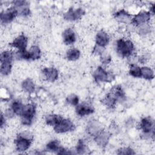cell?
<instances>
[{
    "mask_svg": "<svg viewBox=\"0 0 155 155\" xmlns=\"http://www.w3.org/2000/svg\"><path fill=\"white\" fill-rule=\"evenodd\" d=\"M126 101L125 93L120 85H115L102 99V102L106 107L113 108L117 102H124Z\"/></svg>",
    "mask_w": 155,
    "mask_h": 155,
    "instance_id": "obj_1",
    "label": "cell"
},
{
    "mask_svg": "<svg viewBox=\"0 0 155 155\" xmlns=\"http://www.w3.org/2000/svg\"><path fill=\"white\" fill-rule=\"evenodd\" d=\"M33 139L32 133L29 131H23L19 133L15 139L16 150L22 153L27 151L31 146Z\"/></svg>",
    "mask_w": 155,
    "mask_h": 155,
    "instance_id": "obj_2",
    "label": "cell"
},
{
    "mask_svg": "<svg viewBox=\"0 0 155 155\" xmlns=\"http://www.w3.org/2000/svg\"><path fill=\"white\" fill-rule=\"evenodd\" d=\"M116 49L119 56L128 58L134 53V45L130 39L120 38L116 41Z\"/></svg>",
    "mask_w": 155,
    "mask_h": 155,
    "instance_id": "obj_3",
    "label": "cell"
},
{
    "mask_svg": "<svg viewBox=\"0 0 155 155\" xmlns=\"http://www.w3.org/2000/svg\"><path fill=\"white\" fill-rule=\"evenodd\" d=\"M139 128L142 132L143 139H154V122L151 117H144L141 119Z\"/></svg>",
    "mask_w": 155,
    "mask_h": 155,
    "instance_id": "obj_4",
    "label": "cell"
},
{
    "mask_svg": "<svg viewBox=\"0 0 155 155\" xmlns=\"http://www.w3.org/2000/svg\"><path fill=\"white\" fill-rule=\"evenodd\" d=\"M36 107L33 103L25 105L22 114L21 115V122L23 125L29 126L33 123L36 114Z\"/></svg>",
    "mask_w": 155,
    "mask_h": 155,
    "instance_id": "obj_5",
    "label": "cell"
},
{
    "mask_svg": "<svg viewBox=\"0 0 155 155\" xmlns=\"http://www.w3.org/2000/svg\"><path fill=\"white\" fill-rule=\"evenodd\" d=\"M93 78L96 82H111L115 79L114 74L107 71L102 66H98L93 74Z\"/></svg>",
    "mask_w": 155,
    "mask_h": 155,
    "instance_id": "obj_6",
    "label": "cell"
},
{
    "mask_svg": "<svg viewBox=\"0 0 155 155\" xmlns=\"http://www.w3.org/2000/svg\"><path fill=\"white\" fill-rule=\"evenodd\" d=\"M75 125L70 119L62 118L56 125L53 127L54 131L56 133H65L75 130Z\"/></svg>",
    "mask_w": 155,
    "mask_h": 155,
    "instance_id": "obj_7",
    "label": "cell"
},
{
    "mask_svg": "<svg viewBox=\"0 0 155 155\" xmlns=\"http://www.w3.org/2000/svg\"><path fill=\"white\" fill-rule=\"evenodd\" d=\"M17 16H18V10L15 7L11 6L1 12V24H8L12 22Z\"/></svg>",
    "mask_w": 155,
    "mask_h": 155,
    "instance_id": "obj_8",
    "label": "cell"
},
{
    "mask_svg": "<svg viewBox=\"0 0 155 155\" xmlns=\"http://www.w3.org/2000/svg\"><path fill=\"white\" fill-rule=\"evenodd\" d=\"M85 13V10L81 7H71L64 14V18L68 21H76L80 19Z\"/></svg>",
    "mask_w": 155,
    "mask_h": 155,
    "instance_id": "obj_9",
    "label": "cell"
},
{
    "mask_svg": "<svg viewBox=\"0 0 155 155\" xmlns=\"http://www.w3.org/2000/svg\"><path fill=\"white\" fill-rule=\"evenodd\" d=\"M151 19V13L149 11L142 10L132 17L131 24L138 27L141 25L147 24Z\"/></svg>",
    "mask_w": 155,
    "mask_h": 155,
    "instance_id": "obj_10",
    "label": "cell"
},
{
    "mask_svg": "<svg viewBox=\"0 0 155 155\" xmlns=\"http://www.w3.org/2000/svg\"><path fill=\"white\" fill-rule=\"evenodd\" d=\"M75 111L77 115L84 117L93 113L94 112V108L90 104L84 102L81 104L79 103V104L76 106Z\"/></svg>",
    "mask_w": 155,
    "mask_h": 155,
    "instance_id": "obj_11",
    "label": "cell"
},
{
    "mask_svg": "<svg viewBox=\"0 0 155 155\" xmlns=\"http://www.w3.org/2000/svg\"><path fill=\"white\" fill-rule=\"evenodd\" d=\"M103 130L104 128L102 124L97 120H91L88 122L87 125V133L88 135L93 137H94L96 136H97Z\"/></svg>",
    "mask_w": 155,
    "mask_h": 155,
    "instance_id": "obj_12",
    "label": "cell"
},
{
    "mask_svg": "<svg viewBox=\"0 0 155 155\" xmlns=\"http://www.w3.org/2000/svg\"><path fill=\"white\" fill-rule=\"evenodd\" d=\"M28 41V38L24 34H21L15 38L10 44L12 47L18 49V50H24L27 48Z\"/></svg>",
    "mask_w": 155,
    "mask_h": 155,
    "instance_id": "obj_13",
    "label": "cell"
},
{
    "mask_svg": "<svg viewBox=\"0 0 155 155\" xmlns=\"http://www.w3.org/2000/svg\"><path fill=\"white\" fill-rule=\"evenodd\" d=\"M111 137V133L106 130H102L97 136L93 137L96 144L101 147L105 148L108 143Z\"/></svg>",
    "mask_w": 155,
    "mask_h": 155,
    "instance_id": "obj_14",
    "label": "cell"
},
{
    "mask_svg": "<svg viewBox=\"0 0 155 155\" xmlns=\"http://www.w3.org/2000/svg\"><path fill=\"white\" fill-rule=\"evenodd\" d=\"M42 73L47 81L53 82L56 81L59 77L58 70L54 67H45L42 70Z\"/></svg>",
    "mask_w": 155,
    "mask_h": 155,
    "instance_id": "obj_15",
    "label": "cell"
},
{
    "mask_svg": "<svg viewBox=\"0 0 155 155\" xmlns=\"http://www.w3.org/2000/svg\"><path fill=\"white\" fill-rule=\"evenodd\" d=\"M114 17L117 21L120 23L128 24L131 23L133 16L125 9H120L114 14Z\"/></svg>",
    "mask_w": 155,
    "mask_h": 155,
    "instance_id": "obj_16",
    "label": "cell"
},
{
    "mask_svg": "<svg viewBox=\"0 0 155 155\" xmlns=\"http://www.w3.org/2000/svg\"><path fill=\"white\" fill-rule=\"evenodd\" d=\"M110 42V36L108 34L104 31H99L95 36V44L99 46L105 47Z\"/></svg>",
    "mask_w": 155,
    "mask_h": 155,
    "instance_id": "obj_17",
    "label": "cell"
},
{
    "mask_svg": "<svg viewBox=\"0 0 155 155\" xmlns=\"http://www.w3.org/2000/svg\"><path fill=\"white\" fill-rule=\"evenodd\" d=\"M63 42L66 45H71L76 41V36L74 31L71 28H66L62 33Z\"/></svg>",
    "mask_w": 155,
    "mask_h": 155,
    "instance_id": "obj_18",
    "label": "cell"
},
{
    "mask_svg": "<svg viewBox=\"0 0 155 155\" xmlns=\"http://www.w3.org/2000/svg\"><path fill=\"white\" fill-rule=\"evenodd\" d=\"M25 105L22 103L21 100L16 99L14 100L10 105V108L13 110L14 113L17 116H20L22 114Z\"/></svg>",
    "mask_w": 155,
    "mask_h": 155,
    "instance_id": "obj_19",
    "label": "cell"
},
{
    "mask_svg": "<svg viewBox=\"0 0 155 155\" xmlns=\"http://www.w3.org/2000/svg\"><path fill=\"white\" fill-rule=\"evenodd\" d=\"M21 87L23 90L28 93H32L35 91V84L30 78L24 79L21 83Z\"/></svg>",
    "mask_w": 155,
    "mask_h": 155,
    "instance_id": "obj_20",
    "label": "cell"
},
{
    "mask_svg": "<svg viewBox=\"0 0 155 155\" xmlns=\"http://www.w3.org/2000/svg\"><path fill=\"white\" fill-rule=\"evenodd\" d=\"M74 151L75 154H84L88 153L89 149L87 145H86L85 141L83 139H79L77 142V144L75 147Z\"/></svg>",
    "mask_w": 155,
    "mask_h": 155,
    "instance_id": "obj_21",
    "label": "cell"
},
{
    "mask_svg": "<svg viewBox=\"0 0 155 155\" xmlns=\"http://www.w3.org/2000/svg\"><path fill=\"white\" fill-rule=\"evenodd\" d=\"M63 117L56 114H50L45 116V122L47 125L54 127L56 125Z\"/></svg>",
    "mask_w": 155,
    "mask_h": 155,
    "instance_id": "obj_22",
    "label": "cell"
},
{
    "mask_svg": "<svg viewBox=\"0 0 155 155\" xmlns=\"http://www.w3.org/2000/svg\"><path fill=\"white\" fill-rule=\"evenodd\" d=\"M15 59L14 53L11 50H4L1 53L0 61L1 63H11Z\"/></svg>",
    "mask_w": 155,
    "mask_h": 155,
    "instance_id": "obj_23",
    "label": "cell"
},
{
    "mask_svg": "<svg viewBox=\"0 0 155 155\" xmlns=\"http://www.w3.org/2000/svg\"><path fill=\"white\" fill-rule=\"evenodd\" d=\"M81 56V51L76 48H71L66 53V58L70 61H77Z\"/></svg>",
    "mask_w": 155,
    "mask_h": 155,
    "instance_id": "obj_24",
    "label": "cell"
},
{
    "mask_svg": "<svg viewBox=\"0 0 155 155\" xmlns=\"http://www.w3.org/2000/svg\"><path fill=\"white\" fill-rule=\"evenodd\" d=\"M154 77V73L153 69L149 67L144 66L141 67V78L146 80H151Z\"/></svg>",
    "mask_w": 155,
    "mask_h": 155,
    "instance_id": "obj_25",
    "label": "cell"
},
{
    "mask_svg": "<svg viewBox=\"0 0 155 155\" xmlns=\"http://www.w3.org/2000/svg\"><path fill=\"white\" fill-rule=\"evenodd\" d=\"M30 58L31 61H35L39 59L41 56V51L40 48L38 45H33L31 46L29 50Z\"/></svg>",
    "mask_w": 155,
    "mask_h": 155,
    "instance_id": "obj_26",
    "label": "cell"
},
{
    "mask_svg": "<svg viewBox=\"0 0 155 155\" xmlns=\"http://www.w3.org/2000/svg\"><path fill=\"white\" fill-rule=\"evenodd\" d=\"M60 142L57 139H53L49 141L46 145V151L56 153L60 148Z\"/></svg>",
    "mask_w": 155,
    "mask_h": 155,
    "instance_id": "obj_27",
    "label": "cell"
},
{
    "mask_svg": "<svg viewBox=\"0 0 155 155\" xmlns=\"http://www.w3.org/2000/svg\"><path fill=\"white\" fill-rule=\"evenodd\" d=\"M128 73L130 76L134 78H141V67L136 64H131L129 67Z\"/></svg>",
    "mask_w": 155,
    "mask_h": 155,
    "instance_id": "obj_28",
    "label": "cell"
},
{
    "mask_svg": "<svg viewBox=\"0 0 155 155\" xmlns=\"http://www.w3.org/2000/svg\"><path fill=\"white\" fill-rule=\"evenodd\" d=\"M12 69V64L11 63H1L0 72L2 76L8 75Z\"/></svg>",
    "mask_w": 155,
    "mask_h": 155,
    "instance_id": "obj_29",
    "label": "cell"
},
{
    "mask_svg": "<svg viewBox=\"0 0 155 155\" xmlns=\"http://www.w3.org/2000/svg\"><path fill=\"white\" fill-rule=\"evenodd\" d=\"M66 102L67 104L71 106H76L77 105L79 104V99L78 96H77L75 94L71 93L69 95L67 96L66 97Z\"/></svg>",
    "mask_w": 155,
    "mask_h": 155,
    "instance_id": "obj_30",
    "label": "cell"
},
{
    "mask_svg": "<svg viewBox=\"0 0 155 155\" xmlns=\"http://www.w3.org/2000/svg\"><path fill=\"white\" fill-rule=\"evenodd\" d=\"M138 29V33L142 36H145L151 32V27L148 24H145L140 26L137 27Z\"/></svg>",
    "mask_w": 155,
    "mask_h": 155,
    "instance_id": "obj_31",
    "label": "cell"
},
{
    "mask_svg": "<svg viewBox=\"0 0 155 155\" xmlns=\"http://www.w3.org/2000/svg\"><path fill=\"white\" fill-rule=\"evenodd\" d=\"M117 154H124V155H131L136 154L134 150L131 147H122L117 150L116 153Z\"/></svg>",
    "mask_w": 155,
    "mask_h": 155,
    "instance_id": "obj_32",
    "label": "cell"
},
{
    "mask_svg": "<svg viewBox=\"0 0 155 155\" xmlns=\"http://www.w3.org/2000/svg\"><path fill=\"white\" fill-rule=\"evenodd\" d=\"M18 10V15L23 17H26L30 15V9L29 7V5H25L19 8H16Z\"/></svg>",
    "mask_w": 155,
    "mask_h": 155,
    "instance_id": "obj_33",
    "label": "cell"
},
{
    "mask_svg": "<svg viewBox=\"0 0 155 155\" xmlns=\"http://www.w3.org/2000/svg\"><path fill=\"white\" fill-rule=\"evenodd\" d=\"M100 61L104 65L109 64L111 61V56L108 53L104 52L100 56Z\"/></svg>",
    "mask_w": 155,
    "mask_h": 155,
    "instance_id": "obj_34",
    "label": "cell"
},
{
    "mask_svg": "<svg viewBox=\"0 0 155 155\" xmlns=\"http://www.w3.org/2000/svg\"><path fill=\"white\" fill-rule=\"evenodd\" d=\"M105 52V47H102L101 46H99L97 45H96L94 46L93 48L92 53L94 54L101 56Z\"/></svg>",
    "mask_w": 155,
    "mask_h": 155,
    "instance_id": "obj_35",
    "label": "cell"
},
{
    "mask_svg": "<svg viewBox=\"0 0 155 155\" xmlns=\"http://www.w3.org/2000/svg\"><path fill=\"white\" fill-rule=\"evenodd\" d=\"M4 114L5 117L6 118H10V119L13 118V117L16 115L11 108H8V109H7V110L5 111Z\"/></svg>",
    "mask_w": 155,
    "mask_h": 155,
    "instance_id": "obj_36",
    "label": "cell"
},
{
    "mask_svg": "<svg viewBox=\"0 0 155 155\" xmlns=\"http://www.w3.org/2000/svg\"><path fill=\"white\" fill-rule=\"evenodd\" d=\"M5 124H6V117H5V116L3 113H1V128H2L4 127H5Z\"/></svg>",
    "mask_w": 155,
    "mask_h": 155,
    "instance_id": "obj_37",
    "label": "cell"
}]
</instances>
